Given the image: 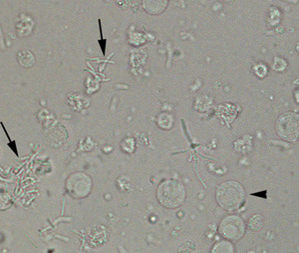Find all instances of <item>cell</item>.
<instances>
[{"label": "cell", "mask_w": 299, "mask_h": 253, "mask_svg": "<svg viewBox=\"0 0 299 253\" xmlns=\"http://www.w3.org/2000/svg\"><path fill=\"white\" fill-rule=\"evenodd\" d=\"M218 206L223 210L233 212L239 208L243 204L244 193L242 186L234 181L223 182L218 186L215 193Z\"/></svg>", "instance_id": "cell-1"}, {"label": "cell", "mask_w": 299, "mask_h": 253, "mask_svg": "<svg viewBox=\"0 0 299 253\" xmlns=\"http://www.w3.org/2000/svg\"><path fill=\"white\" fill-rule=\"evenodd\" d=\"M183 185L174 179H167L161 182L158 186L156 196L159 203L164 207L174 209L181 206L186 197Z\"/></svg>", "instance_id": "cell-2"}, {"label": "cell", "mask_w": 299, "mask_h": 253, "mask_svg": "<svg viewBox=\"0 0 299 253\" xmlns=\"http://www.w3.org/2000/svg\"><path fill=\"white\" fill-rule=\"evenodd\" d=\"M244 227L243 222L239 216L230 214L221 219L218 225L217 231L222 238L233 242L241 238L243 234Z\"/></svg>", "instance_id": "cell-3"}, {"label": "cell", "mask_w": 299, "mask_h": 253, "mask_svg": "<svg viewBox=\"0 0 299 253\" xmlns=\"http://www.w3.org/2000/svg\"><path fill=\"white\" fill-rule=\"evenodd\" d=\"M276 129L278 135L283 139L291 142L296 141L299 134L298 114L289 112L281 115L276 123Z\"/></svg>", "instance_id": "cell-4"}, {"label": "cell", "mask_w": 299, "mask_h": 253, "mask_svg": "<svg viewBox=\"0 0 299 253\" xmlns=\"http://www.w3.org/2000/svg\"><path fill=\"white\" fill-rule=\"evenodd\" d=\"M68 192L72 197L82 198L87 196L92 187L91 178L87 175L81 172L72 174L67 181Z\"/></svg>", "instance_id": "cell-5"}, {"label": "cell", "mask_w": 299, "mask_h": 253, "mask_svg": "<svg viewBox=\"0 0 299 253\" xmlns=\"http://www.w3.org/2000/svg\"><path fill=\"white\" fill-rule=\"evenodd\" d=\"M210 252L214 253H234L235 248L233 242L222 238L215 242L210 249Z\"/></svg>", "instance_id": "cell-6"}, {"label": "cell", "mask_w": 299, "mask_h": 253, "mask_svg": "<svg viewBox=\"0 0 299 253\" xmlns=\"http://www.w3.org/2000/svg\"><path fill=\"white\" fill-rule=\"evenodd\" d=\"M16 59L21 66L25 68L32 67L35 61V58L33 54L26 50L19 51L17 54Z\"/></svg>", "instance_id": "cell-7"}]
</instances>
